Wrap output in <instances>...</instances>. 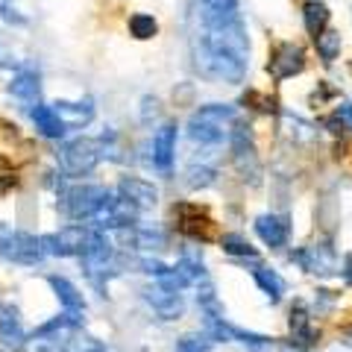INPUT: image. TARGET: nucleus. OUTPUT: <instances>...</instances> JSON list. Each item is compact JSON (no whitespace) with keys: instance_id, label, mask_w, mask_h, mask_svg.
<instances>
[{"instance_id":"obj_9","label":"nucleus","mask_w":352,"mask_h":352,"mask_svg":"<svg viewBox=\"0 0 352 352\" xmlns=\"http://www.w3.org/2000/svg\"><path fill=\"white\" fill-rule=\"evenodd\" d=\"M0 256L15 264H38L44 258L41 241L27 232H12V229H0Z\"/></svg>"},{"instance_id":"obj_35","label":"nucleus","mask_w":352,"mask_h":352,"mask_svg":"<svg viewBox=\"0 0 352 352\" xmlns=\"http://www.w3.org/2000/svg\"><path fill=\"white\" fill-rule=\"evenodd\" d=\"M344 279H346V285H352V252L344 258Z\"/></svg>"},{"instance_id":"obj_26","label":"nucleus","mask_w":352,"mask_h":352,"mask_svg":"<svg viewBox=\"0 0 352 352\" xmlns=\"http://www.w3.org/2000/svg\"><path fill=\"white\" fill-rule=\"evenodd\" d=\"M314 44H317V56H320L326 65H332L338 56H340V32H335V30H323L320 36L314 38Z\"/></svg>"},{"instance_id":"obj_18","label":"nucleus","mask_w":352,"mask_h":352,"mask_svg":"<svg viewBox=\"0 0 352 352\" xmlns=\"http://www.w3.org/2000/svg\"><path fill=\"white\" fill-rule=\"evenodd\" d=\"M9 94L24 106V109H36L38 106V97H41V85H38V76L30 74V71H21L9 80Z\"/></svg>"},{"instance_id":"obj_25","label":"nucleus","mask_w":352,"mask_h":352,"mask_svg":"<svg viewBox=\"0 0 352 352\" xmlns=\"http://www.w3.org/2000/svg\"><path fill=\"white\" fill-rule=\"evenodd\" d=\"M252 279L258 282V288L270 296L273 302H279L282 300V294H285V279L279 276L276 270H270V267H261V264H256V270H252Z\"/></svg>"},{"instance_id":"obj_8","label":"nucleus","mask_w":352,"mask_h":352,"mask_svg":"<svg viewBox=\"0 0 352 352\" xmlns=\"http://www.w3.org/2000/svg\"><path fill=\"white\" fill-rule=\"evenodd\" d=\"M112 258H115V247L100 229L91 232V241H88V250L82 252V264H85V273L97 288L103 285V279L112 273Z\"/></svg>"},{"instance_id":"obj_5","label":"nucleus","mask_w":352,"mask_h":352,"mask_svg":"<svg viewBox=\"0 0 352 352\" xmlns=\"http://www.w3.org/2000/svg\"><path fill=\"white\" fill-rule=\"evenodd\" d=\"M229 144H232V162H235L238 176L244 182H250V185H258L261 182V162H258L256 144H252L250 126L235 124L232 126V135H229Z\"/></svg>"},{"instance_id":"obj_12","label":"nucleus","mask_w":352,"mask_h":352,"mask_svg":"<svg viewBox=\"0 0 352 352\" xmlns=\"http://www.w3.org/2000/svg\"><path fill=\"white\" fill-rule=\"evenodd\" d=\"M291 261H296L302 270L314 273V276H332L335 267H338L335 250L329 244H308L302 250L291 252Z\"/></svg>"},{"instance_id":"obj_6","label":"nucleus","mask_w":352,"mask_h":352,"mask_svg":"<svg viewBox=\"0 0 352 352\" xmlns=\"http://www.w3.org/2000/svg\"><path fill=\"white\" fill-rule=\"evenodd\" d=\"M82 326V311H65L56 320L44 323L41 329H36V352H65L68 349V338Z\"/></svg>"},{"instance_id":"obj_30","label":"nucleus","mask_w":352,"mask_h":352,"mask_svg":"<svg viewBox=\"0 0 352 352\" xmlns=\"http://www.w3.org/2000/svg\"><path fill=\"white\" fill-rule=\"evenodd\" d=\"M214 168H208V164H191V168H188V179H185V182H188L191 185V188H208V185H212L214 182Z\"/></svg>"},{"instance_id":"obj_15","label":"nucleus","mask_w":352,"mask_h":352,"mask_svg":"<svg viewBox=\"0 0 352 352\" xmlns=\"http://www.w3.org/2000/svg\"><path fill=\"white\" fill-rule=\"evenodd\" d=\"M176 156V124H162L153 135V164L162 173H170Z\"/></svg>"},{"instance_id":"obj_17","label":"nucleus","mask_w":352,"mask_h":352,"mask_svg":"<svg viewBox=\"0 0 352 352\" xmlns=\"http://www.w3.org/2000/svg\"><path fill=\"white\" fill-rule=\"evenodd\" d=\"M256 232L267 247H285L288 244V235H291V223L288 217H279V214H261L256 217Z\"/></svg>"},{"instance_id":"obj_29","label":"nucleus","mask_w":352,"mask_h":352,"mask_svg":"<svg viewBox=\"0 0 352 352\" xmlns=\"http://www.w3.org/2000/svg\"><path fill=\"white\" fill-rule=\"evenodd\" d=\"M212 344L214 340L208 335H182L176 340L173 352H212Z\"/></svg>"},{"instance_id":"obj_21","label":"nucleus","mask_w":352,"mask_h":352,"mask_svg":"<svg viewBox=\"0 0 352 352\" xmlns=\"http://www.w3.org/2000/svg\"><path fill=\"white\" fill-rule=\"evenodd\" d=\"M176 214H179V226L185 235L191 238H200V241H208V229H212V220H208L197 206H179L176 208Z\"/></svg>"},{"instance_id":"obj_11","label":"nucleus","mask_w":352,"mask_h":352,"mask_svg":"<svg viewBox=\"0 0 352 352\" xmlns=\"http://www.w3.org/2000/svg\"><path fill=\"white\" fill-rule=\"evenodd\" d=\"M135 214H138V208L132 206L129 200H124V197H115V194H109L106 197V203L97 208V214L91 217L94 223H97V229H126V226H132L135 223Z\"/></svg>"},{"instance_id":"obj_16","label":"nucleus","mask_w":352,"mask_h":352,"mask_svg":"<svg viewBox=\"0 0 352 352\" xmlns=\"http://www.w3.org/2000/svg\"><path fill=\"white\" fill-rule=\"evenodd\" d=\"M291 344L296 349H308L317 344V332L311 326V314H308V305L296 300L291 308Z\"/></svg>"},{"instance_id":"obj_24","label":"nucleus","mask_w":352,"mask_h":352,"mask_svg":"<svg viewBox=\"0 0 352 352\" xmlns=\"http://www.w3.org/2000/svg\"><path fill=\"white\" fill-rule=\"evenodd\" d=\"M47 282H50V288L56 291L65 311H85V300H82V294L76 291V285H71L65 276H47Z\"/></svg>"},{"instance_id":"obj_20","label":"nucleus","mask_w":352,"mask_h":352,"mask_svg":"<svg viewBox=\"0 0 352 352\" xmlns=\"http://www.w3.org/2000/svg\"><path fill=\"white\" fill-rule=\"evenodd\" d=\"M53 112L59 115V120L65 126H85V124H91V118H94V106L91 100H80V103H71V100H59V103H53Z\"/></svg>"},{"instance_id":"obj_10","label":"nucleus","mask_w":352,"mask_h":352,"mask_svg":"<svg viewBox=\"0 0 352 352\" xmlns=\"http://www.w3.org/2000/svg\"><path fill=\"white\" fill-rule=\"evenodd\" d=\"M302 68H305V53H302L300 44H294V41H282V44H276V50L270 53L267 74H270L276 82L291 80V76L302 74Z\"/></svg>"},{"instance_id":"obj_22","label":"nucleus","mask_w":352,"mask_h":352,"mask_svg":"<svg viewBox=\"0 0 352 352\" xmlns=\"http://www.w3.org/2000/svg\"><path fill=\"white\" fill-rule=\"evenodd\" d=\"M30 115H32V124H36V129L41 132L44 138H62L65 129H68V126H65L62 120H59V115L53 112V106H41V103H38Z\"/></svg>"},{"instance_id":"obj_32","label":"nucleus","mask_w":352,"mask_h":352,"mask_svg":"<svg viewBox=\"0 0 352 352\" xmlns=\"http://www.w3.org/2000/svg\"><path fill=\"white\" fill-rule=\"evenodd\" d=\"M244 103H247V106L256 103L252 109H258V112H276V100H273V97H264V94H258V91H247V94H244Z\"/></svg>"},{"instance_id":"obj_28","label":"nucleus","mask_w":352,"mask_h":352,"mask_svg":"<svg viewBox=\"0 0 352 352\" xmlns=\"http://www.w3.org/2000/svg\"><path fill=\"white\" fill-rule=\"evenodd\" d=\"M129 32H132L135 38L144 41V38H153V36H156V32H159V24H156V18H153V15L138 12V15H132V18H129Z\"/></svg>"},{"instance_id":"obj_7","label":"nucleus","mask_w":352,"mask_h":352,"mask_svg":"<svg viewBox=\"0 0 352 352\" xmlns=\"http://www.w3.org/2000/svg\"><path fill=\"white\" fill-rule=\"evenodd\" d=\"M41 241V250H44V256H80L82 258V252L88 250V241H91V229H85V226H65L59 229V232H50V235H44L38 238Z\"/></svg>"},{"instance_id":"obj_34","label":"nucleus","mask_w":352,"mask_h":352,"mask_svg":"<svg viewBox=\"0 0 352 352\" xmlns=\"http://www.w3.org/2000/svg\"><path fill=\"white\" fill-rule=\"evenodd\" d=\"M323 126H329V132H335V135H338V132H344L346 124H344V120H340V115L335 112L332 118H326V120H323Z\"/></svg>"},{"instance_id":"obj_19","label":"nucleus","mask_w":352,"mask_h":352,"mask_svg":"<svg viewBox=\"0 0 352 352\" xmlns=\"http://www.w3.org/2000/svg\"><path fill=\"white\" fill-rule=\"evenodd\" d=\"M0 340L12 349H21L27 340L24 323H21V317H18V308H12V305L0 308Z\"/></svg>"},{"instance_id":"obj_2","label":"nucleus","mask_w":352,"mask_h":352,"mask_svg":"<svg viewBox=\"0 0 352 352\" xmlns=\"http://www.w3.org/2000/svg\"><path fill=\"white\" fill-rule=\"evenodd\" d=\"M235 109L232 106H223V103H208L200 106L188 120V138L197 141V144H206V147H214L220 144L223 138L232 135V126L238 124L235 120Z\"/></svg>"},{"instance_id":"obj_36","label":"nucleus","mask_w":352,"mask_h":352,"mask_svg":"<svg viewBox=\"0 0 352 352\" xmlns=\"http://www.w3.org/2000/svg\"><path fill=\"white\" fill-rule=\"evenodd\" d=\"M349 340H352V329H349Z\"/></svg>"},{"instance_id":"obj_1","label":"nucleus","mask_w":352,"mask_h":352,"mask_svg":"<svg viewBox=\"0 0 352 352\" xmlns=\"http://www.w3.org/2000/svg\"><path fill=\"white\" fill-rule=\"evenodd\" d=\"M247 62H250V41L241 21L200 27L194 38V65L200 76L235 85L247 76Z\"/></svg>"},{"instance_id":"obj_27","label":"nucleus","mask_w":352,"mask_h":352,"mask_svg":"<svg viewBox=\"0 0 352 352\" xmlns=\"http://www.w3.org/2000/svg\"><path fill=\"white\" fill-rule=\"evenodd\" d=\"M220 244H223V252H229V256H235V258H250V261H258V252L256 247L250 244V241L244 235H223L220 238Z\"/></svg>"},{"instance_id":"obj_3","label":"nucleus","mask_w":352,"mask_h":352,"mask_svg":"<svg viewBox=\"0 0 352 352\" xmlns=\"http://www.w3.org/2000/svg\"><path fill=\"white\" fill-rule=\"evenodd\" d=\"M59 168L65 176H85L97 168V162L103 159V138H76V141H68V144H62L59 153Z\"/></svg>"},{"instance_id":"obj_4","label":"nucleus","mask_w":352,"mask_h":352,"mask_svg":"<svg viewBox=\"0 0 352 352\" xmlns=\"http://www.w3.org/2000/svg\"><path fill=\"white\" fill-rule=\"evenodd\" d=\"M109 194L112 191L103 188V185H71V188L59 191V206L74 220H91Z\"/></svg>"},{"instance_id":"obj_23","label":"nucleus","mask_w":352,"mask_h":352,"mask_svg":"<svg viewBox=\"0 0 352 352\" xmlns=\"http://www.w3.org/2000/svg\"><path fill=\"white\" fill-rule=\"evenodd\" d=\"M329 18H332V12H329V6L320 3V0H308L302 6V21H305L308 36L317 38L323 30H329Z\"/></svg>"},{"instance_id":"obj_33","label":"nucleus","mask_w":352,"mask_h":352,"mask_svg":"<svg viewBox=\"0 0 352 352\" xmlns=\"http://www.w3.org/2000/svg\"><path fill=\"white\" fill-rule=\"evenodd\" d=\"M74 352H109V349H106L103 340H97V338H91V335H82V338H76Z\"/></svg>"},{"instance_id":"obj_13","label":"nucleus","mask_w":352,"mask_h":352,"mask_svg":"<svg viewBox=\"0 0 352 352\" xmlns=\"http://www.w3.org/2000/svg\"><path fill=\"white\" fill-rule=\"evenodd\" d=\"M144 300L150 302V308L156 311L162 320H176V317H182V294L179 291H170L164 288V285H150V288H144Z\"/></svg>"},{"instance_id":"obj_14","label":"nucleus","mask_w":352,"mask_h":352,"mask_svg":"<svg viewBox=\"0 0 352 352\" xmlns=\"http://www.w3.org/2000/svg\"><path fill=\"white\" fill-rule=\"evenodd\" d=\"M118 194L124 197V200H129L132 206L138 208H153L159 203V191H156V185L147 182V179H141V176H124V179L118 182Z\"/></svg>"},{"instance_id":"obj_31","label":"nucleus","mask_w":352,"mask_h":352,"mask_svg":"<svg viewBox=\"0 0 352 352\" xmlns=\"http://www.w3.org/2000/svg\"><path fill=\"white\" fill-rule=\"evenodd\" d=\"M132 244H135L138 250H162L164 235L153 232V229H135V232H132Z\"/></svg>"}]
</instances>
